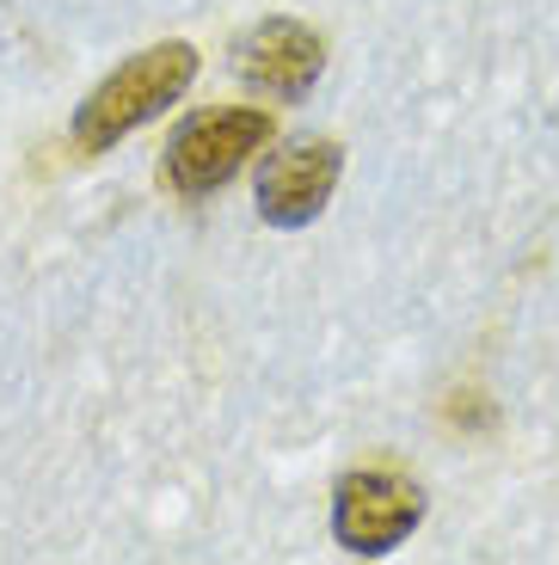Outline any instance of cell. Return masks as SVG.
I'll list each match as a JSON object with an SVG mask.
<instances>
[{
    "mask_svg": "<svg viewBox=\"0 0 559 565\" xmlns=\"http://www.w3.org/2000/svg\"><path fill=\"white\" fill-rule=\"evenodd\" d=\"M234 62H240V74H246L252 86H265V93H277V99H302L326 68V43L314 38L302 19H265V25L240 43Z\"/></svg>",
    "mask_w": 559,
    "mask_h": 565,
    "instance_id": "cell-5",
    "label": "cell"
},
{
    "mask_svg": "<svg viewBox=\"0 0 559 565\" xmlns=\"http://www.w3.org/2000/svg\"><path fill=\"white\" fill-rule=\"evenodd\" d=\"M271 111L259 105H222V111H203L191 124L172 129L167 141V184L179 198H210L240 172V160L259 154L271 141Z\"/></svg>",
    "mask_w": 559,
    "mask_h": 565,
    "instance_id": "cell-2",
    "label": "cell"
},
{
    "mask_svg": "<svg viewBox=\"0 0 559 565\" xmlns=\"http://www.w3.org/2000/svg\"><path fill=\"white\" fill-rule=\"evenodd\" d=\"M419 516H424V492L405 480V473H376V467H363V473H345V480H338V498H333L338 547L363 553V559L393 553L412 529H419Z\"/></svg>",
    "mask_w": 559,
    "mask_h": 565,
    "instance_id": "cell-3",
    "label": "cell"
},
{
    "mask_svg": "<svg viewBox=\"0 0 559 565\" xmlns=\"http://www.w3.org/2000/svg\"><path fill=\"white\" fill-rule=\"evenodd\" d=\"M191 74H197L191 43H155V50L129 56L124 68L105 74V81L86 93V105L74 111V141H81L86 154H105V148L124 141L136 124L167 111L184 86H191Z\"/></svg>",
    "mask_w": 559,
    "mask_h": 565,
    "instance_id": "cell-1",
    "label": "cell"
},
{
    "mask_svg": "<svg viewBox=\"0 0 559 565\" xmlns=\"http://www.w3.org/2000/svg\"><path fill=\"white\" fill-rule=\"evenodd\" d=\"M338 172H345V154L333 141H302V148H283V154L265 160L259 172V215L271 227H308L314 215L326 210Z\"/></svg>",
    "mask_w": 559,
    "mask_h": 565,
    "instance_id": "cell-4",
    "label": "cell"
}]
</instances>
